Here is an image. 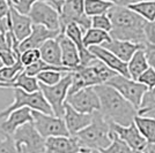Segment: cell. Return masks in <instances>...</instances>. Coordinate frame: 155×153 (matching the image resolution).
I'll list each match as a JSON object with an SVG mask.
<instances>
[{
  "instance_id": "cell-31",
  "label": "cell",
  "mask_w": 155,
  "mask_h": 153,
  "mask_svg": "<svg viewBox=\"0 0 155 153\" xmlns=\"http://www.w3.org/2000/svg\"><path fill=\"white\" fill-rule=\"evenodd\" d=\"M23 70H25V67L21 64L19 57L13 66H2L0 68V83H6V82L12 81L14 77L19 75Z\"/></svg>"
},
{
  "instance_id": "cell-26",
  "label": "cell",
  "mask_w": 155,
  "mask_h": 153,
  "mask_svg": "<svg viewBox=\"0 0 155 153\" xmlns=\"http://www.w3.org/2000/svg\"><path fill=\"white\" fill-rule=\"evenodd\" d=\"M143 47L139 48L132 55V58L130 59L129 62H127V71H129L130 78L131 80H134V81H137L138 77L140 76L142 73L149 67L148 60L146 58Z\"/></svg>"
},
{
  "instance_id": "cell-3",
  "label": "cell",
  "mask_w": 155,
  "mask_h": 153,
  "mask_svg": "<svg viewBox=\"0 0 155 153\" xmlns=\"http://www.w3.org/2000/svg\"><path fill=\"white\" fill-rule=\"evenodd\" d=\"M71 75L72 83L67 96L73 95L84 88L105 84L111 77L117 75V73L107 67L102 61L95 59L87 66H79L77 69L71 71Z\"/></svg>"
},
{
  "instance_id": "cell-47",
  "label": "cell",
  "mask_w": 155,
  "mask_h": 153,
  "mask_svg": "<svg viewBox=\"0 0 155 153\" xmlns=\"http://www.w3.org/2000/svg\"><path fill=\"white\" fill-rule=\"evenodd\" d=\"M147 150H148L149 153H155V150H153V148H150V147L147 146Z\"/></svg>"
},
{
  "instance_id": "cell-4",
  "label": "cell",
  "mask_w": 155,
  "mask_h": 153,
  "mask_svg": "<svg viewBox=\"0 0 155 153\" xmlns=\"http://www.w3.org/2000/svg\"><path fill=\"white\" fill-rule=\"evenodd\" d=\"M89 126L79 131L75 137L81 147L88 150H103L111 143V129L110 124L102 117L100 112L93 113Z\"/></svg>"
},
{
  "instance_id": "cell-1",
  "label": "cell",
  "mask_w": 155,
  "mask_h": 153,
  "mask_svg": "<svg viewBox=\"0 0 155 153\" xmlns=\"http://www.w3.org/2000/svg\"><path fill=\"white\" fill-rule=\"evenodd\" d=\"M100 99V114L109 124L130 126L138 113L137 108L120 96L114 88L107 84L94 86Z\"/></svg>"
},
{
  "instance_id": "cell-34",
  "label": "cell",
  "mask_w": 155,
  "mask_h": 153,
  "mask_svg": "<svg viewBox=\"0 0 155 153\" xmlns=\"http://www.w3.org/2000/svg\"><path fill=\"white\" fill-rule=\"evenodd\" d=\"M0 153H19L13 137L0 130Z\"/></svg>"
},
{
  "instance_id": "cell-22",
  "label": "cell",
  "mask_w": 155,
  "mask_h": 153,
  "mask_svg": "<svg viewBox=\"0 0 155 153\" xmlns=\"http://www.w3.org/2000/svg\"><path fill=\"white\" fill-rule=\"evenodd\" d=\"M105 50L115 54L118 59H120L123 62H129V60L132 58V55L136 53L139 48H142L145 45L136 44L131 42H125V40H118V39H112L110 42H107L101 45Z\"/></svg>"
},
{
  "instance_id": "cell-51",
  "label": "cell",
  "mask_w": 155,
  "mask_h": 153,
  "mask_svg": "<svg viewBox=\"0 0 155 153\" xmlns=\"http://www.w3.org/2000/svg\"><path fill=\"white\" fill-rule=\"evenodd\" d=\"M140 153H149V152H148V150H147V148H146V150H145V151H143V152H140Z\"/></svg>"
},
{
  "instance_id": "cell-9",
  "label": "cell",
  "mask_w": 155,
  "mask_h": 153,
  "mask_svg": "<svg viewBox=\"0 0 155 153\" xmlns=\"http://www.w3.org/2000/svg\"><path fill=\"white\" fill-rule=\"evenodd\" d=\"M105 84L114 88L120 96H123L137 109L140 106V102H141L145 92L148 90L141 83L137 82L134 80L127 78V77H124L122 75H118V74L111 77Z\"/></svg>"
},
{
  "instance_id": "cell-45",
  "label": "cell",
  "mask_w": 155,
  "mask_h": 153,
  "mask_svg": "<svg viewBox=\"0 0 155 153\" xmlns=\"http://www.w3.org/2000/svg\"><path fill=\"white\" fill-rule=\"evenodd\" d=\"M6 33L0 31V52L1 51H6V50H12L8 44H7V40H6Z\"/></svg>"
},
{
  "instance_id": "cell-40",
  "label": "cell",
  "mask_w": 155,
  "mask_h": 153,
  "mask_svg": "<svg viewBox=\"0 0 155 153\" xmlns=\"http://www.w3.org/2000/svg\"><path fill=\"white\" fill-rule=\"evenodd\" d=\"M143 33H145V39L146 43L148 44H155V20L152 22H147L145 29H143Z\"/></svg>"
},
{
  "instance_id": "cell-29",
  "label": "cell",
  "mask_w": 155,
  "mask_h": 153,
  "mask_svg": "<svg viewBox=\"0 0 155 153\" xmlns=\"http://www.w3.org/2000/svg\"><path fill=\"white\" fill-rule=\"evenodd\" d=\"M137 113L140 116H149L155 119V86L145 92Z\"/></svg>"
},
{
  "instance_id": "cell-33",
  "label": "cell",
  "mask_w": 155,
  "mask_h": 153,
  "mask_svg": "<svg viewBox=\"0 0 155 153\" xmlns=\"http://www.w3.org/2000/svg\"><path fill=\"white\" fill-rule=\"evenodd\" d=\"M64 74L63 71H57V70H46V71H42L36 75V80L38 81L39 84L43 85H48L51 86L57 84L63 78Z\"/></svg>"
},
{
  "instance_id": "cell-14",
  "label": "cell",
  "mask_w": 155,
  "mask_h": 153,
  "mask_svg": "<svg viewBox=\"0 0 155 153\" xmlns=\"http://www.w3.org/2000/svg\"><path fill=\"white\" fill-rule=\"evenodd\" d=\"M60 32L59 31H52L46 29L45 27L38 26V24H32L31 27V32L30 35L27 37L25 40L20 42L18 45L20 53L27 50H32V48H37L43 45V43H45L49 39H54L57 38Z\"/></svg>"
},
{
  "instance_id": "cell-46",
  "label": "cell",
  "mask_w": 155,
  "mask_h": 153,
  "mask_svg": "<svg viewBox=\"0 0 155 153\" xmlns=\"http://www.w3.org/2000/svg\"><path fill=\"white\" fill-rule=\"evenodd\" d=\"M91 151V150H88V148H84V147H82L81 151H79V152H77V153H89Z\"/></svg>"
},
{
  "instance_id": "cell-38",
  "label": "cell",
  "mask_w": 155,
  "mask_h": 153,
  "mask_svg": "<svg viewBox=\"0 0 155 153\" xmlns=\"http://www.w3.org/2000/svg\"><path fill=\"white\" fill-rule=\"evenodd\" d=\"M38 0H9V4L19 13L23 14V15H28L31 7L34 6V4Z\"/></svg>"
},
{
  "instance_id": "cell-27",
  "label": "cell",
  "mask_w": 155,
  "mask_h": 153,
  "mask_svg": "<svg viewBox=\"0 0 155 153\" xmlns=\"http://www.w3.org/2000/svg\"><path fill=\"white\" fill-rule=\"evenodd\" d=\"M110 40H111V37H110L109 32L94 29V28H89L84 33V37H82L84 47L87 48L91 46H101L102 44L110 42Z\"/></svg>"
},
{
  "instance_id": "cell-49",
  "label": "cell",
  "mask_w": 155,
  "mask_h": 153,
  "mask_svg": "<svg viewBox=\"0 0 155 153\" xmlns=\"http://www.w3.org/2000/svg\"><path fill=\"white\" fill-rule=\"evenodd\" d=\"M19 153H27V152H26V150H25V148H20Z\"/></svg>"
},
{
  "instance_id": "cell-15",
  "label": "cell",
  "mask_w": 155,
  "mask_h": 153,
  "mask_svg": "<svg viewBox=\"0 0 155 153\" xmlns=\"http://www.w3.org/2000/svg\"><path fill=\"white\" fill-rule=\"evenodd\" d=\"M8 24L11 32L13 33V36L19 43L25 40L31 32V20L29 19L28 15H23L19 13L16 9H14L11 4H9V14H8Z\"/></svg>"
},
{
  "instance_id": "cell-35",
  "label": "cell",
  "mask_w": 155,
  "mask_h": 153,
  "mask_svg": "<svg viewBox=\"0 0 155 153\" xmlns=\"http://www.w3.org/2000/svg\"><path fill=\"white\" fill-rule=\"evenodd\" d=\"M91 28L94 29H98L105 32H110L111 30V21L108 17L107 14H101V15H96L91 17Z\"/></svg>"
},
{
  "instance_id": "cell-48",
  "label": "cell",
  "mask_w": 155,
  "mask_h": 153,
  "mask_svg": "<svg viewBox=\"0 0 155 153\" xmlns=\"http://www.w3.org/2000/svg\"><path fill=\"white\" fill-rule=\"evenodd\" d=\"M89 153H101V151H98V150H91Z\"/></svg>"
},
{
  "instance_id": "cell-11",
  "label": "cell",
  "mask_w": 155,
  "mask_h": 153,
  "mask_svg": "<svg viewBox=\"0 0 155 153\" xmlns=\"http://www.w3.org/2000/svg\"><path fill=\"white\" fill-rule=\"evenodd\" d=\"M72 108L84 114H93L100 111V99L94 86H88L70 95L66 101Z\"/></svg>"
},
{
  "instance_id": "cell-2",
  "label": "cell",
  "mask_w": 155,
  "mask_h": 153,
  "mask_svg": "<svg viewBox=\"0 0 155 153\" xmlns=\"http://www.w3.org/2000/svg\"><path fill=\"white\" fill-rule=\"evenodd\" d=\"M107 15L111 21L109 35L112 39L146 44L143 29L147 22L129 7L112 6L107 12Z\"/></svg>"
},
{
  "instance_id": "cell-10",
  "label": "cell",
  "mask_w": 155,
  "mask_h": 153,
  "mask_svg": "<svg viewBox=\"0 0 155 153\" xmlns=\"http://www.w3.org/2000/svg\"><path fill=\"white\" fill-rule=\"evenodd\" d=\"M31 115L32 123L43 138L57 137V136H70L63 117L44 114L37 111H31Z\"/></svg>"
},
{
  "instance_id": "cell-20",
  "label": "cell",
  "mask_w": 155,
  "mask_h": 153,
  "mask_svg": "<svg viewBox=\"0 0 155 153\" xmlns=\"http://www.w3.org/2000/svg\"><path fill=\"white\" fill-rule=\"evenodd\" d=\"M66 37L71 39L77 46L78 52H79V58H80V66H87L95 60L96 58L91 54L89 50L87 47H84V42H82V37H84V31L81 30V28L75 24V23H70L67 24L66 28L63 31Z\"/></svg>"
},
{
  "instance_id": "cell-8",
  "label": "cell",
  "mask_w": 155,
  "mask_h": 153,
  "mask_svg": "<svg viewBox=\"0 0 155 153\" xmlns=\"http://www.w3.org/2000/svg\"><path fill=\"white\" fill-rule=\"evenodd\" d=\"M84 0H65L61 12L59 14L60 33L70 23H75L81 28L84 33L91 28V17L84 13Z\"/></svg>"
},
{
  "instance_id": "cell-17",
  "label": "cell",
  "mask_w": 155,
  "mask_h": 153,
  "mask_svg": "<svg viewBox=\"0 0 155 153\" xmlns=\"http://www.w3.org/2000/svg\"><path fill=\"white\" fill-rule=\"evenodd\" d=\"M81 145L75 136H57L45 138V153H77Z\"/></svg>"
},
{
  "instance_id": "cell-18",
  "label": "cell",
  "mask_w": 155,
  "mask_h": 153,
  "mask_svg": "<svg viewBox=\"0 0 155 153\" xmlns=\"http://www.w3.org/2000/svg\"><path fill=\"white\" fill-rule=\"evenodd\" d=\"M88 50L97 60L102 61L107 67L116 71L118 75L130 78L129 71H127V64L123 62L115 54H112L111 52L105 50L102 46H91V47H88Z\"/></svg>"
},
{
  "instance_id": "cell-39",
  "label": "cell",
  "mask_w": 155,
  "mask_h": 153,
  "mask_svg": "<svg viewBox=\"0 0 155 153\" xmlns=\"http://www.w3.org/2000/svg\"><path fill=\"white\" fill-rule=\"evenodd\" d=\"M21 53H14L13 50H6L0 52V60L2 66H13Z\"/></svg>"
},
{
  "instance_id": "cell-30",
  "label": "cell",
  "mask_w": 155,
  "mask_h": 153,
  "mask_svg": "<svg viewBox=\"0 0 155 153\" xmlns=\"http://www.w3.org/2000/svg\"><path fill=\"white\" fill-rule=\"evenodd\" d=\"M114 6L111 2L105 0H84V13L87 16L93 17L101 14H107L111 7Z\"/></svg>"
},
{
  "instance_id": "cell-5",
  "label": "cell",
  "mask_w": 155,
  "mask_h": 153,
  "mask_svg": "<svg viewBox=\"0 0 155 153\" xmlns=\"http://www.w3.org/2000/svg\"><path fill=\"white\" fill-rule=\"evenodd\" d=\"M13 102L0 112V119H5L11 112H13L15 109L22 108V107H28L31 111H37V112L44 113V114L53 115L51 107H50L49 102L46 101L43 93L41 92V90L29 93L21 89H13Z\"/></svg>"
},
{
  "instance_id": "cell-12",
  "label": "cell",
  "mask_w": 155,
  "mask_h": 153,
  "mask_svg": "<svg viewBox=\"0 0 155 153\" xmlns=\"http://www.w3.org/2000/svg\"><path fill=\"white\" fill-rule=\"evenodd\" d=\"M28 16L31 20L32 24L43 26L49 30L60 32L59 13L50 5H48L41 0L34 4Z\"/></svg>"
},
{
  "instance_id": "cell-41",
  "label": "cell",
  "mask_w": 155,
  "mask_h": 153,
  "mask_svg": "<svg viewBox=\"0 0 155 153\" xmlns=\"http://www.w3.org/2000/svg\"><path fill=\"white\" fill-rule=\"evenodd\" d=\"M143 51H145L146 58L148 60L149 67H152V68L155 69V44H148V43H146L145 47H143Z\"/></svg>"
},
{
  "instance_id": "cell-24",
  "label": "cell",
  "mask_w": 155,
  "mask_h": 153,
  "mask_svg": "<svg viewBox=\"0 0 155 153\" xmlns=\"http://www.w3.org/2000/svg\"><path fill=\"white\" fill-rule=\"evenodd\" d=\"M41 60L56 67H63L61 64V53L57 39H49L38 48Z\"/></svg>"
},
{
  "instance_id": "cell-25",
  "label": "cell",
  "mask_w": 155,
  "mask_h": 153,
  "mask_svg": "<svg viewBox=\"0 0 155 153\" xmlns=\"http://www.w3.org/2000/svg\"><path fill=\"white\" fill-rule=\"evenodd\" d=\"M134 124L138 128L139 133L146 139L149 147L155 150V119L149 116L137 115L134 117Z\"/></svg>"
},
{
  "instance_id": "cell-42",
  "label": "cell",
  "mask_w": 155,
  "mask_h": 153,
  "mask_svg": "<svg viewBox=\"0 0 155 153\" xmlns=\"http://www.w3.org/2000/svg\"><path fill=\"white\" fill-rule=\"evenodd\" d=\"M8 14H9V1L0 0V21L7 17Z\"/></svg>"
},
{
  "instance_id": "cell-6",
  "label": "cell",
  "mask_w": 155,
  "mask_h": 153,
  "mask_svg": "<svg viewBox=\"0 0 155 153\" xmlns=\"http://www.w3.org/2000/svg\"><path fill=\"white\" fill-rule=\"evenodd\" d=\"M71 71L65 73L63 78L54 85L48 86V85H43V84L38 83L39 90L43 93L46 101L49 102L54 116L63 117V115H64V105L66 101V98H67V93H68V89L71 86Z\"/></svg>"
},
{
  "instance_id": "cell-32",
  "label": "cell",
  "mask_w": 155,
  "mask_h": 153,
  "mask_svg": "<svg viewBox=\"0 0 155 153\" xmlns=\"http://www.w3.org/2000/svg\"><path fill=\"white\" fill-rule=\"evenodd\" d=\"M101 153H133V151L111 131V143L108 147L101 150Z\"/></svg>"
},
{
  "instance_id": "cell-21",
  "label": "cell",
  "mask_w": 155,
  "mask_h": 153,
  "mask_svg": "<svg viewBox=\"0 0 155 153\" xmlns=\"http://www.w3.org/2000/svg\"><path fill=\"white\" fill-rule=\"evenodd\" d=\"M28 122H32L31 109L28 107H22V108L15 109L7 115L5 120L0 124V130L5 134L12 136L18 128Z\"/></svg>"
},
{
  "instance_id": "cell-16",
  "label": "cell",
  "mask_w": 155,
  "mask_h": 153,
  "mask_svg": "<svg viewBox=\"0 0 155 153\" xmlns=\"http://www.w3.org/2000/svg\"><path fill=\"white\" fill-rule=\"evenodd\" d=\"M91 117H93L91 114H84V113L77 112L67 102H65L63 119L70 136H75L79 131H81L87 126H89L91 122Z\"/></svg>"
},
{
  "instance_id": "cell-36",
  "label": "cell",
  "mask_w": 155,
  "mask_h": 153,
  "mask_svg": "<svg viewBox=\"0 0 155 153\" xmlns=\"http://www.w3.org/2000/svg\"><path fill=\"white\" fill-rule=\"evenodd\" d=\"M39 59H41V54H39V51L37 48L27 50V51L21 52V54H20V61L23 64L25 68L32 64L34 62L38 61Z\"/></svg>"
},
{
  "instance_id": "cell-52",
  "label": "cell",
  "mask_w": 155,
  "mask_h": 153,
  "mask_svg": "<svg viewBox=\"0 0 155 153\" xmlns=\"http://www.w3.org/2000/svg\"><path fill=\"white\" fill-rule=\"evenodd\" d=\"M2 67V62H1V60H0V68Z\"/></svg>"
},
{
  "instance_id": "cell-43",
  "label": "cell",
  "mask_w": 155,
  "mask_h": 153,
  "mask_svg": "<svg viewBox=\"0 0 155 153\" xmlns=\"http://www.w3.org/2000/svg\"><path fill=\"white\" fill-rule=\"evenodd\" d=\"M43 2H45L48 5H50L52 8H54L59 14L61 12V8H63V5H64L65 0H41Z\"/></svg>"
},
{
  "instance_id": "cell-13",
  "label": "cell",
  "mask_w": 155,
  "mask_h": 153,
  "mask_svg": "<svg viewBox=\"0 0 155 153\" xmlns=\"http://www.w3.org/2000/svg\"><path fill=\"white\" fill-rule=\"evenodd\" d=\"M110 129H111V131L114 134L117 135L133 151V153L143 152L148 146L147 142L141 136V134L139 133V130L136 127L134 122H132L130 126H126V127L111 123Z\"/></svg>"
},
{
  "instance_id": "cell-28",
  "label": "cell",
  "mask_w": 155,
  "mask_h": 153,
  "mask_svg": "<svg viewBox=\"0 0 155 153\" xmlns=\"http://www.w3.org/2000/svg\"><path fill=\"white\" fill-rule=\"evenodd\" d=\"M129 8L146 22H152L155 20V1H136L130 5Z\"/></svg>"
},
{
  "instance_id": "cell-50",
  "label": "cell",
  "mask_w": 155,
  "mask_h": 153,
  "mask_svg": "<svg viewBox=\"0 0 155 153\" xmlns=\"http://www.w3.org/2000/svg\"><path fill=\"white\" fill-rule=\"evenodd\" d=\"M136 1H155V0H136Z\"/></svg>"
},
{
  "instance_id": "cell-7",
  "label": "cell",
  "mask_w": 155,
  "mask_h": 153,
  "mask_svg": "<svg viewBox=\"0 0 155 153\" xmlns=\"http://www.w3.org/2000/svg\"><path fill=\"white\" fill-rule=\"evenodd\" d=\"M12 137L18 151L25 148L27 153H45V138L39 135L32 122L19 127Z\"/></svg>"
},
{
  "instance_id": "cell-19",
  "label": "cell",
  "mask_w": 155,
  "mask_h": 153,
  "mask_svg": "<svg viewBox=\"0 0 155 153\" xmlns=\"http://www.w3.org/2000/svg\"><path fill=\"white\" fill-rule=\"evenodd\" d=\"M56 39L60 47L63 67L70 69L71 71L77 69L80 66V58H79L77 46L68 37H66L64 33H59Z\"/></svg>"
},
{
  "instance_id": "cell-37",
  "label": "cell",
  "mask_w": 155,
  "mask_h": 153,
  "mask_svg": "<svg viewBox=\"0 0 155 153\" xmlns=\"http://www.w3.org/2000/svg\"><path fill=\"white\" fill-rule=\"evenodd\" d=\"M137 82L145 85L148 90L153 89L155 86V69L152 67H148L140 76L138 77Z\"/></svg>"
},
{
  "instance_id": "cell-44",
  "label": "cell",
  "mask_w": 155,
  "mask_h": 153,
  "mask_svg": "<svg viewBox=\"0 0 155 153\" xmlns=\"http://www.w3.org/2000/svg\"><path fill=\"white\" fill-rule=\"evenodd\" d=\"M111 2L114 6H120V7H129L133 2H136V0H105Z\"/></svg>"
},
{
  "instance_id": "cell-23",
  "label": "cell",
  "mask_w": 155,
  "mask_h": 153,
  "mask_svg": "<svg viewBox=\"0 0 155 153\" xmlns=\"http://www.w3.org/2000/svg\"><path fill=\"white\" fill-rule=\"evenodd\" d=\"M0 88L2 89H21L26 92H35L39 90L38 81L36 80V77L28 76L25 70L21 71L19 75L14 77L12 81L6 82V83H0Z\"/></svg>"
}]
</instances>
